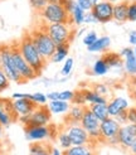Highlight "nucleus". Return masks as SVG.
Returning a JSON list of instances; mask_svg holds the SVG:
<instances>
[{
	"mask_svg": "<svg viewBox=\"0 0 136 155\" xmlns=\"http://www.w3.org/2000/svg\"><path fill=\"white\" fill-rule=\"evenodd\" d=\"M18 48H19V52L21 53V56L28 62V64L32 67L38 74H40L42 71L45 68L47 61L42 57L39 51L37 49L35 44L32 39V35H30L29 32L25 33L20 38V41L18 42Z\"/></svg>",
	"mask_w": 136,
	"mask_h": 155,
	"instance_id": "nucleus-1",
	"label": "nucleus"
},
{
	"mask_svg": "<svg viewBox=\"0 0 136 155\" xmlns=\"http://www.w3.org/2000/svg\"><path fill=\"white\" fill-rule=\"evenodd\" d=\"M32 35V39L35 44L37 49L39 51V53L42 54V57L48 61L52 58V56L54 54L57 45L56 43L52 41V38L49 37V34L47 33L44 27V23H40L39 25H37L32 32H29Z\"/></svg>",
	"mask_w": 136,
	"mask_h": 155,
	"instance_id": "nucleus-2",
	"label": "nucleus"
},
{
	"mask_svg": "<svg viewBox=\"0 0 136 155\" xmlns=\"http://www.w3.org/2000/svg\"><path fill=\"white\" fill-rule=\"evenodd\" d=\"M39 18L44 24H71V15L62 4L48 3L44 9L39 12Z\"/></svg>",
	"mask_w": 136,
	"mask_h": 155,
	"instance_id": "nucleus-3",
	"label": "nucleus"
},
{
	"mask_svg": "<svg viewBox=\"0 0 136 155\" xmlns=\"http://www.w3.org/2000/svg\"><path fill=\"white\" fill-rule=\"evenodd\" d=\"M44 27L56 45L70 44L76 34L74 27L71 24H44Z\"/></svg>",
	"mask_w": 136,
	"mask_h": 155,
	"instance_id": "nucleus-4",
	"label": "nucleus"
},
{
	"mask_svg": "<svg viewBox=\"0 0 136 155\" xmlns=\"http://www.w3.org/2000/svg\"><path fill=\"white\" fill-rule=\"evenodd\" d=\"M0 52H2V64H0V67L6 74V77L9 78V81L18 84L25 83V81L21 78V76L19 74V72L14 66V62L11 58V45L10 44L0 45Z\"/></svg>",
	"mask_w": 136,
	"mask_h": 155,
	"instance_id": "nucleus-5",
	"label": "nucleus"
},
{
	"mask_svg": "<svg viewBox=\"0 0 136 155\" xmlns=\"http://www.w3.org/2000/svg\"><path fill=\"white\" fill-rule=\"evenodd\" d=\"M52 114L47 105L44 106H38L35 110L25 116H20L18 117V121L24 127L28 126H48L50 122Z\"/></svg>",
	"mask_w": 136,
	"mask_h": 155,
	"instance_id": "nucleus-6",
	"label": "nucleus"
},
{
	"mask_svg": "<svg viewBox=\"0 0 136 155\" xmlns=\"http://www.w3.org/2000/svg\"><path fill=\"white\" fill-rule=\"evenodd\" d=\"M79 124L82 125V127L88 133V136L91 139V143H92V145H96L97 143H102L101 131H100V124H101V121L93 115V112L89 110L88 106H87L86 111H85V115H83V117H82Z\"/></svg>",
	"mask_w": 136,
	"mask_h": 155,
	"instance_id": "nucleus-7",
	"label": "nucleus"
},
{
	"mask_svg": "<svg viewBox=\"0 0 136 155\" xmlns=\"http://www.w3.org/2000/svg\"><path fill=\"white\" fill-rule=\"evenodd\" d=\"M10 45H11V58L14 62V66L17 68V71L19 72V74L21 76V78L25 82L37 78L39 74L28 64V62L21 56V53L19 52V48H18V43H14Z\"/></svg>",
	"mask_w": 136,
	"mask_h": 155,
	"instance_id": "nucleus-8",
	"label": "nucleus"
},
{
	"mask_svg": "<svg viewBox=\"0 0 136 155\" xmlns=\"http://www.w3.org/2000/svg\"><path fill=\"white\" fill-rule=\"evenodd\" d=\"M121 129V125L116 121L115 117H107L106 120L101 121L100 124V131L102 143H106L108 145H118V131Z\"/></svg>",
	"mask_w": 136,
	"mask_h": 155,
	"instance_id": "nucleus-9",
	"label": "nucleus"
},
{
	"mask_svg": "<svg viewBox=\"0 0 136 155\" xmlns=\"http://www.w3.org/2000/svg\"><path fill=\"white\" fill-rule=\"evenodd\" d=\"M56 127L48 125V126H28L24 127V134H25V139L28 141L32 143H39V141H44V140H49L52 137H57L56 131H53Z\"/></svg>",
	"mask_w": 136,
	"mask_h": 155,
	"instance_id": "nucleus-10",
	"label": "nucleus"
},
{
	"mask_svg": "<svg viewBox=\"0 0 136 155\" xmlns=\"http://www.w3.org/2000/svg\"><path fill=\"white\" fill-rule=\"evenodd\" d=\"M64 130L67 131V134L70 135L73 146L92 145V143H91V139L88 136V133L82 127L81 124H70V125H66Z\"/></svg>",
	"mask_w": 136,
	"mask_h": 155,
	"instance_id": "nucleus-11",
	"label": "nucleus"
},
{
	"mask_svg": "<svg viewBox=\"0 0 136 155\" xmlns=\"http://www.w3.org/2000/svg\"><path fill=\"white\" fill-rule=\"evenodd\" d=\"M91 13L93 14L97 23L106 24V23L113 20V4L110 3L108 0H101L92 8Z\"/></svg>",
	"mask_w": 136,
	"mask_h": 155,
	"instance_id": "nucleus-12",
	"label": "nucleus"
},
{
	"mask_svg": "<svg viewBox=\"0 0 136 155\" xmlns=\"http://www.w3.org/2000/svg\"><path fill=\"white\" fill-rule=\"evenodd\" d=\"M118 145L124 149H130L136 141V124L127 122L126 125H122L118 131Z\"/></svg>",
	"mask_w": 136,
	"mask_h": 155,
	"instance_id": "nucleus-13",
	"label": "nucleus"
},
{
	"mask_svg": "<svg viewBox=\"0 0 136 155\" xmlns=\"http://www.w3.org/2000/svg\"><path fill=\"white\" fill-rule=\"evenodd\" d=\"M17 120L18 117L13 110V101L9 98H0V125L8 127Z\"/></svg>",
	"mask_w": 136,
	"mask_h": 155,
	"instance_id": "nucleus-14",
	"label": "nucleus"
},
{
	"mask_svg": "<svg viewBox=\"0 0 136 155\" xmlns=\"http://www.w3.org/2000/svg\"><path fill=\"white\" fill-rule=\"evenodd\" d=\"M120 56L124 59V69L127 74L135 76L136 74V57L134 54V48L125 47L121 49Z\"/></svg>",
	"mask_w": 136,
	"mask_h": 155,
	"instance_id": "nucleus-15",
	"label": "nucleus"
},
{
	"mask_svg": "<svg viewBox=\"0 0 136 155\" xmlns=\"http://www.w3.org/2000/svg\"><path fill=\"white\" fill-rule=\"evenodd\" d=\"M38 106L30 101L28 98H19V100H13V110L17 115V117L20 116H25V115H30Z\"/></svg>",
	"mask_w": 136,
	"mask_h": 155,
	"instance_id": "nucleus-16",
	"label": "nucleus"
},
{
	"mask_svg": "<svg viewBox=\"0 0 136 155\" xmlns=\"http://www.w3.org/2000/svg\"><path fill=\"white\" fill-rule=\"evenodd\" d=\"M107 108H108V115L110 117H116V116L122 112V111H127L130 108V104H128V100L125 97H113L111 101L107 102Z\"/></svg>",
	"mask_w": 136,
	"mask_h": 155,
	"instance_id": "nucleus-17",
	"label": "nucleus"
},
{
	"mask_svg": "<svg viewBox=\"0 0 136 155\" xmlns=\"http://www.w3.org/2000/svg\"><path fill=\"white\" fill-rule=\"evenodd\" d=\"M86 108H87V106L71 105L68 115L66 116V125H70V124H79L83 115H85Z\"/></svg>",
	"mask_w": 136,
	"mask_h": 155,
	"instance_id": "nucleus-18",
	"label": "nucleus"
},
{
	"mask_svg": "<svg viewBox=\"0 0 136 155\" xmlns=\"http://www.w3.org/2000/svg\"><path fill=\"white\" fill-rule=\"evenodd\" d=\"M83 91V96H85V101H86V106L88 105L92 106V105H100V104H107V98L105 96L98 95L97 92H95L93 90H89V88H85L82 90Z\"/></svg>",
	"mask_w": 136,
	"mask_h": 155,
	"instance_id": "nucleus-19",
	"label": "nucleus"
},
{
	"mask_svg": "<svg viewBox=\"0 0 136 155\" xmlns=\"http://www.w3.org/2000/svg\"><path fill=\"white\" fill-rule=\"evenodd\" d=\"M71 102H66L62 100H56V101H48V108L52 115H63L68 114L71 108Z\"/></svg>",
	"mask_w": 136,
	"mask_h": 155,
	"instance_id": "nucleus-20",
	"label": "nucleus"
},
{
	"mask_svg": "<svg viewBox=\"0 0 136 155\" xmlns=\"http://www.w3.org/2000/svg\"><path fill=\"white\" fill-rule=\"evenodd\" d=\"M111 45V38L107 35H102V37H98V39L92 44L87 47L88 52H92V53H103L106 52Z\"/></svg>",
	"mask_w": 136,
	"mask_h": 155,
	"instance_id": "nucleus-21",
	"label": "nucleus"
},
{
	"mask_svg": "<svg viewBox=\"0 0 136 155\" xmlns=\"http://www.w3.org/2000/svg\"><path fill=\"white\" fill-rule=\"evenodd\" d=\"M127 14H128V3L121 2L118 4L113 5V20L118 23L127 21Z\"/></svg>",
	"mask_w": 136,
	"mask_h": 155,
	"instance_id": "nucleus-22",
	"label": "nucleus"
},
{
	"mask_svg": "<svg viewBox=\"0 0 136 155\" xmlns=\"http://www.w3.org/2000/svg\"><path fill=\"white\" fill-rule=\"evenodd\" d=\"M63 155H96L93 145H81L71 146L70 149L63 151Z\"/></svg>",
	"mask_w": 136,
	"mask_h": 155,
	"instance_id": "nucleus-23",
	"label": "nucleus"
},
{
	"mask_svg": "<svg viewBox=\"0 0 136 155\" xmlns=\"http://www.w3.org/2000/svg\"><path fill=\"white\" fill-rule=\"evenodd\" d=\"M106 63L108 64L110 69H121L124 68V59L120 56V53H113L108 52L103 56Z\"/></svg>",
	"mask_w": 136,
	"mask_h": 155,
	"instance_id": "nucleus-24",
	"label": "nucleus"
},
{
	"mask_svg": "<svg viewBox=\"0 0 136 155\" xmlns=\"http://www.w3.org/2000/svg\"><path fill=\"white\" fill-rule=\"evenodd\" d=\"M52 146L43 141L32 143L29 146V155H50Z\"/></svg>",
	"mask_w": 136,
	"mask_h": 155,
	"instance_id": "nucleus-25",
	"label": "nucleus"
},
{
	"mask_svg": "<svg viewBox=\"0 0 136 155\" xmlns=\"http://www.w3.org/2000/svg\"><path fill=\"white\" fill-rule=\"evenodd\" d=\"M68 53H70V44H62V45H57L54 54L52 56L50 61L53 63H60L68 58Z\"/></svg>",
	"mask_w": 136,
	"mask_h": 155,
	"instance_id": "nucleus-26",
	"label": "nucleus"
},
{
	"mask_svg": "<svg viewBox=\"0 0 136 155\" xmlns=\"http://www.w3.org/2000/svg\"><path fill=\"white\" fill-rule=\"evenodd\" d=\"M89 110L93 112V115H95L100 121H103V120H106L107 117H110V115H108V108H107V104L92 105V106H89Z\"/></svg>",
	"mask_w": 136,
	"mask_h": 155,
	"instance_id": "nucleus-27",
	"label": "nucleus"
},
{
	"mask_svg": "<svg viewBox=\"0 0 136 155\" xmlns=\"http://www.w3.org/2000/svg\"><path fill=\"white\" fill-rule=\"evenodd\" d=\"M108 71H110V67L106 63L103 57L95 61V63L92 66V73L95 76H105V74H107Z\"/></svg>",
	"mask_w": 136,
	"mask_h": 155,
	"instance_id": "nucleus-28",
	"label": "nucleus"
},
{
	"mask_svg": "<svg viewBox=\"0 0 136 155\" xmlns=\"http://www.w3.org/2000/svg\"><path fill=\"white\" fill-rule=\"evenodd\" d=\"M70 15H71V24H72L73 27H81V25H83L86 12L82 10L78 5L74 8V10H73Z\"/></svg>",
	"mask_w": 136,
	"mask_h": 155,
	"instance_id": "nucleus-29",
	"label": "nucleus"
},
{
	"mask_svg": "<svg viewBox=\"0 0 136 155\" xmlns=\"http://www.w3.org/2000/svg\"><path fill=\"white\" fill-rule=\"evenodd\" d=\"M57 141L59 144V148L63 149V151L67 150V149H70L71 146H73L72 145V141H71V137H70V135L67 134V131L64 129L58 131V134H57Z\"/></svg>",
	"mask_w": 136,
	"mask_h": 155,
	"instance_id": "nucleus-30",
	"label": "nucleus"
},
{
	"mask_svg": "<svg viewBox=\"0 0 136 155\" xmlns=\"http://www.w3.org/2000/svg\"><path fill=\"white\" fill-rule=\"evenodd\" d=\"M29 100L30 101H33L37 106H44V105H47V102H48L47 95L43 94V92H34V94H30Z\"/></svg>",
	"mask_w": 136,
	"mask_h": 155,
	"instance_id": "nucleus-31",
	"label": "nucleus"
},
{
	"mask_svg": "<svg viewBox=\"0 0 136 155\" xmlns=\"http://www.w3.org/2000/svg\"><path fill=\"white\" fill-rule=\"evenodd\" d=\"M73 66H74V61H73V58L68 57V58L64 61L63 66H62V69H60V74H62L63 77H70V74L72 73Z\"/></svg>",
	"mask_w": 136,
	"mask_h": 155,
	"instance_id": "nucleus-32",
	"label": "nucleus"
},
{
	"mask_svg": "<svg viewBox=\"0 0 136 155\" xmlns=\"http://www.w3.org/2000/svg\"><path fill=\"white\" fill-rule=\"evenodd\" d=\"M97 39H98L97 33L95 30H89V32H87L86 35L83 37V44H85L86 47H89V45H92Z\"/></svg>",
	"mask_w": 136,
	"mask_h": 155,
	"instance_id": "nucleus-33",
	"label": "nucleus"
},
{
	"mask_svg": "<svg viewBox=\"0 0 136 155\" xmlns=\"http://www.w3.org/2000/svg\"><path fill=\"white\" fill-rule=\"evenodd\" d=\"M29 2V4H30V6L33 8V9L35 10V12H42L44 8H45V5L48 4V0H28Z\"/></svg>",
	"mask_w": 136,
	"mask_h": 155,
	"instance_id": "nucleus-34",
	"label": "nucleus"
},
{
	"mask_svg": "<svg viewBox=\"0 0 136 155\" xmlns=\"http://www.w3.org/2000/svg\"><path fill=\"white\" fill-rule=\"evenodd\" d=\"M72 105H81V106H86V101H85V96H83V91L78 90L74 91V97L72 100Z\"/></svg>",
	"mask_w": 136,
	"mask_h": 155,
	"instance_id": "nucleus-35",
	"label": "nucleus"
},
{
	"mask_svg": "<svg viewBox=\"0 0 136 155\" xmlns=\"http://www.w3.org/2000/svg\"><path fill=\"white\" fill-rule=\"evenodd\" d=\"M9 83H10L9 78L6 77V74L4 73L2 67H0V94L4 92L6 88H9Z\"/></svg>",
	"mask_w": 136,
	"mask_h": 155,
	"instance_id": "nucleus-36",
	"label": "nucleus"
},
{
	"mask_svg": "<svg viewBox=\"0 0 136 155\" xmlns=\"http://www.w3.org/2000/svg\"><path fill=\"white\" fill-rule=\"evenodd\" d=\"M74 97V91L71 90H64V91H59V100L66 102H72V100Z\"/></svg>",
	"mask_w": 136,
	"mask_h": 155,
	"instance_id": "nucleus-37",
	"label": "nucleus"
},
{
	"mask_svg": "<svg viewBox=\"0 0 136 155\" xmlns=\"http://www.w3.org/2000/svg\"><path fill=\"white\" fill-rule=\"evenodd\" d=\"M92 90H93L95 92H97L98 95L105 96V97H106V95H107L108 92H110V88L107 87V84H105V83H96Z\"/></svg>",
	"mask_w": 136,
	"mask_h": 155,
	"instance_id": "nucleus-38",
	"label": "nucleus"
},
{
	"mask_svg": "<svg viewBox=\"0 0 136 155\" xmlns=\"http://www.w3.org/2000/svg\"><path fill=\"white\" fill-rule=\"evenodd\" d=\"M128 21H136V0L128 3V14H127Z\"/></svg>",
	"mask_w": 136,
	"mask_h": 155,
	"instance_id": "nucleus-39",
	"label": "nucleus"
},
{
	"mask_svg": "<svg viewBox=\"0 0 136 155\" xmlns=\"http://www.w3.org/2000/svg\"><path fill=\"white\" fill-rule=\"evenodd\" d=\"M76 3H77V5L81 8L82 10H85L86 13L91 12L92 10V8H93V5L91 4L89 0H76Z\"/></svg>",
	"mask_w": 136,
	"mask_h": 155,
	"instance_id": "nucleus-40",
	"label": "nucleus"
},
{
	"mask_svg": "<svg viewBox=\"0 0 136 155\" xmlns=\"http://www.w3.org/2000/svg\"><path fill=\"white\" fill-rule=\"evenodd\" d=\"M62 5L64 6V9L68 12V14H71L74 10V8L77 6V3H76V0H64V3Z\"/></svg>",
	"mask_w": 136,
	"mask_h": 155,
	"instance_id": "nucleus-41",
	"label": "nucleus"
},
{
	"mask_svg": "<svg viewBox=\"0 0 136 155\" xmlns=\"http://www.w3.org/2000/svg\"><path fill=\"white\" fill-rule=\"evenodd\" d=\"M115 119H116V121L120 124L121 126H122V125H126V124L128 122V120H127V111H122V112H120Z\"/></svg>",
	"mask_w": 136,
	"mask_h": 155,
	"instance_id": "nucleus-42",
	"label": "nucleus"
},
{
	"mask_svg": "<svg viewBox=\"0 0 136 155\" xmlns=\"http://www.w3.org/2000/svg\"><path fill=\"white\" fill-rule=\"evenodd\" d=\"M127 120L130 124H136V107H130L127 110Z\"/></svg>",
	"mask_w": 136,
	"mask_h": 155,
	"instance_id": "nucleus-43",
	"label": "nucleus"
},
{
	"mask_svg": "<svg viewBox=\"0 0 136 155\" xmlns=\"http://www.w3.org/2000/svg\"><path fill=\"white\" fill-rule=\"evenodd\" d=\"M96 23H97V20L93 17V14L91 12H87L85 15V21H83V24H96Z\"/></svg>",
	"mask_w": 136,
	"mask_h": 155,
	"instance_id": "nucleus-44",
	"label": "nucleus"
},
{
	"mask_svg": "<svg viewBox=\"0 0 136 155\" xmlns=\"http://www.w3.org/2000/svg\"><path fill=\"white\" fill-rule=\"evenodd\" d=\"M30 94H23V92H15L11 95V100H19V98H28L29 100Z\"/></svg>",
	"mask_w": 136,
	"mask_h": 155,
	"instance_id": "nucleus-45",
	"label": "nucleus"
},
{
	"mask_svg": "<svg viewBox=\"0 0 136 155\" xmlns=\"http://www.w3.org/2000/svg\"><path fill=\"white\" fill-rule=\"evenodd\" d=\"M47 98L48 101H56V100H59V91H53L47 94Z\"/></svg>",
	"mask_w": 136,
	"mask_h": 155,
	"instance_id": "nucleus-46",
	"label": "nucleus"
},
{
	"mask_svg": "<svg viewBox=\"0 0 136 155\" xmlns=\"http://www.w3.org/2000/svg\"><path fill=\"white\" fill-rule=\"evenodd\" d=\"M128 43H130L132 47H136V30H132L128 34Z\"/></svg>",
	"mask_w": 136,
	"mask_h": 155,
	"instance_id": "nucleus-47",
	"label": "nucleus"
},
{
	"mask_svg": "<svg viewBox=\"0 0 136 155\" xmlns=\"http://www.w3.org/2000/svg\"><path fill=\"white\" fill-rule=\"evenodd\" d=\"M50 155H63V151H60V149L58 148H52Z\"/></svg>",
	"mask_w": 136,
	"mask_h": 155,
	"instance_id": "nucleus-48",
	"label": "nucleus"
},
{
	"mask_svg": "<svg viewBox=\"0 0 136 155\" xmlns=\"http://www.w3.org/2000/svg\"><path fill=\"white\" fill-rule=\"evenodd\" d=\"M128 151H130V153H131V155H136V141L134 143V145L131 146V148H130V149H128Z\"/></svg>",
	"mask_w": 136,
	"mask_h": 155,
	"instance_id": "nucleus-49",
	"label": "nucleus"
},
{
	"mask_svg": "<svg viewBox=\"0 0 136 155\" xmlns=\"http://www.w3.org/2000/svg\"><path fill=\"white\" fill-rule=\"evenodd\" d=\"M48 3H56V4H63L64 0H48Z\"/></svg>",
	"mask_w": 136,
	"mask_h": 155,
	"instance_id": "nucleus-50",
	"label": "nucleus"
},
{
	"mask_svg": "<svg viewBox=\"0 0 136 155\" xmlns=\"http://www.w3.org/2000/svg\"><path fill=\"white\" fill-rule=\"evenodd\" d=\"M108 2L115 5V4H118V3H121V2H124V0H108Z\"/></svg>",
	"mask_w": 136,
	"mask_h": 155,
	"instance_id": "nucleus-51",
	"label": "nucleus"
},
{
	"mask_svg": "<svg viewBox=\"0 0 136 155\" xmlns=\"http://www.w3.org/2000/svg\"><path fill=\"white\" fill-rule=\"evenodd\" d=\"M89 2H91V4H92V5L95 6V5L97 4V3H100V2H101V0H89Z\"/></svg>",
	"mask_w": 136,
	"mask_h": 155,
	"instance_id": "nucleus-52",
	"label": "nucleus"
},
{
	"mask_svg": "<svg viewBox=\"0 0 136 155\" xmlns=\"http://www.w3.org/2000/svg\"><path fill=\"white\" fill-rule=\"evenodd\" d=\"M2 139H3V126L0 125V141H2Z\"/></svg>",
	"mask_w": 136,
	"mask_h": 155,
	"instance_id": "nucleus-53",
	"label": "nucleus"
},
{
	"mask_svg": "<svg viewBox=\"0 0 136 155\" xmlns=\"http://www.w3.org/2000/svg\"><path fill=\"white\" fill-rule=\"evenodd\" d=\"M4 151V145H3V143L2 141H0V154H2Z\"/></svg>",
	"mask_w": 136,
	"mask_h": 155,
	"instance_id": "nucleus-54",
	"label": "nucleus"
},
{
	"mask_svg": "<svg viewBox=\"0 0 136 155\" xmlns=\"http://www.w3.org/2000/svg\"><path fill=\"white\" fill-rule=\"evenodd\" d=\"M83 32H85V28H82L81 30H78V32H77V35H78V37H79V35H82V33H83Z\"/></svg>",
	"mask_w": 136,
	"mask_h": 155,
	"instance_id": "nucleus-55",
	"label": "nucleus"
},
{
	"mask_svg": "<svg viewBox=\"0 0 136 155\" xmlns=\"http://www.w3.org/2000/svg\"><path fill=\"white\" fill-rule=\"evenodd\" d=\"M134 54H135V57H136V47H134Z\"/></svg>",
	"mask_w": 136,
	"mask_h": 155,
	"instance_id": "nucleus-56",
	"label": "nucleus"
},
{
	"mask_svg": "<svg viewBox=\"0 0 136 155\" xmlns=\"http://www.w3.org/2000/svg\"><path fill=\"white\" fill-rule=\"evenodd\" d=\"M0 64H2V52H0Z\"/></svg>",
	"mask_w": 136,
	"mask_h": 155,
	"instance_id": "nucleus-57",
	"label": "nucleus"
}]
</instances>
